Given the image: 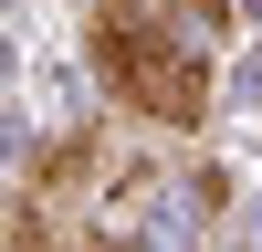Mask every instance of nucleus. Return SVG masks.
Masks as SVG:
<instances>
[{"label": "nucleus", "instance_id": "f257e3e1", "mask_svg": "<svg viewBox=\"0 0 262 252\" xmlns=\"http://www.w3.org/2000/svg\"><path fill=\"white\" fill-rule=\"evenodd\" d=\"M84 53H95V84H105L137 126L189 137V126L210 116V53H189V42H147V32H105V21H84Z\"/></svg>", "mask_w": 262, "mask_h": 252}, {"label": "nucleus", "instance_id": "f03ea898", "mask_svg": "<svg viewBox=\"0 0 262 252\" xmlns=\"http://www.w3.org/2000/svg\"><path fill=\"white\" fill-rule=\"evenodd\" d=\"M105 32H147V42H189V53L221 63L231 42V0H95Z\"/></svg>", "mask_w": 262, "mask_h": 252}]
</instances>
